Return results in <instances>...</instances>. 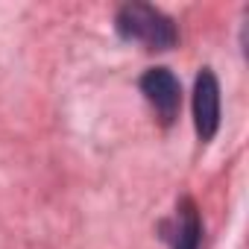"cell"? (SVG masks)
<instances>
[{
    "instance_id": "obj_1",
    "label": "cell",
    "mask_w": 249,
    "mask_h": 249,
    "mask_svg": "<svg viewBox=\"0 0 249 249\" xmlns=\"http://www.w3.org/2000/svg\"><path fill=\"white\" fill-rule=\"evenodd\" d=\"M114 27L120 38L147 44V50H170L179 41L176 24L156 6L150 3H126L117 9Z\"/></svg>"
},
{
    "instance_id": "obj_2",
    "label": "cell",
    "mask_w": 249,
    "mask_h": 249,
    "mask_svg": "<svg viewBox=\"0 0 249 249\" xmlns=\"http://www.w3.org/2000/svg\"><path fill=\"white\" fill-rule=\"evenodd\" d=\"M138 85H141V94L147 97V103L156 108L159 120L164 126H170L182 108V85H179L176 73L170 68H150Z\"/></svg>"
},
{
    "instance_id": "obj_3",
    "label": "cell",
    "mask_w": 249,
    "mask_h": 249,
    "mask_svg": "<svg viewBox=\"0 0 249 249\" xmlns=\"http://www.w3.org/2000/svg\"><path fill=\"white\" fill-rule=\"evenodd\" d=\"M194 126L202 144H208L220 129V82L211 68H202L194 82Z\"/></svg>"
},
{
    "instance_id": "obj_4",
    "label": "cell",
    "mask_w": 249,
    "mask_h": 249,
    "mask_svg": "<svg viewBox=\"0 0 249 249\" xmlns=\"http://www.w3.org/2000/svg\"><path fill=\"white\" fill-rule=\"evenodd\" d=\"M159 231L173 249H199V243H202V220H199V211H196L194 199L191 196L179 199L176 214L170 220H164L159 226Z\"/></svg>"
}]
</instances>
